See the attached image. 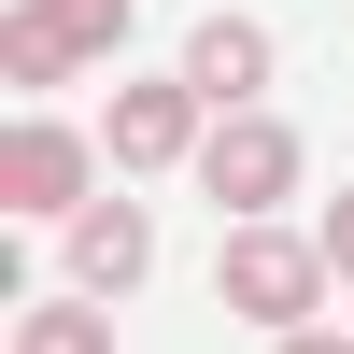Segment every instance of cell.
<instances>
[{
	"mask_svg": "<svg viewBox=\"0 0 354 354\" xmlns=\"http://www.w3.org/2000/svg\"><path fill=\"white\" fill-rule=\"evenodd\" d=\"M142 270H156V213H142V198H85L71 213V283L85 298H128Z\"/></svg>",
	"mask_w": 354,
	"mask_h": 354,
	"instance_id": "5b68a950",
	"label": "cell"
},
{
	"mask_svg": "<svg viewBox=\"0 0 354 354\" xmlns=\"http://www.w3.org/2000/svg\"><path fill=\"white\" fill-rule=\"evenodd\" d=\"M185 85H198L213 113H270V28H255V15H198Z\"/></svg>",
	"mask_w": 354,
	"mask_h": 354,
	"instance_id": "8992f818",
	"label": "cell"
},
{
	"mask_svg": "<svg viewBox=\"0 0 354 354\" xmlns=\"http://www.w3.org/2000/svg\"><path fill=\"white\" fill-rule=\"evenodd\" d=\"M0 213L15 227H71L85 213V142L43 128V113H15V142H0Z\"/></svg>",
	"mask_w": 354,
	"mask_h": 354,
	"instance_id": "277c9868",
	"label": "cell"
},
{
	"mask_svg": "<svg viewBox=\"0 0 354 354\" xmlns=\"http://www.w3.org/2000/svg\"><path fill=\"white\" fill-rule=\"evenodd\" d=\"M198 185L227 198V227H270L283 198H298V128H283V113H213V142H198Z\"/></svg>",
	"mask_w": 354,
	"mask_h": 354,
	"instance_id": "7a4b0ae2",
	"label": "cell"
},
{
	"mask_svg": "<svg viewBox=\"0 0 354 354\" xmlns=\"http://www.w3.org/2000/svg\"><path fill=\"white\" fill-rule=\"evenodd\" d=\"M198 142H213V100H198L185 71H142V85H113V113H100V156H113V170H185Z\"/></svg>",
	"mask_w": 354,
	"mask_h": 354,
	"instance_id": "3957f363",
	"label": "cell"
},
{
	"mask_svg": "<svg viewBox=\"0 0 354 354\" xmlns=\"http://www.w3.org/2000/svg\"><path fill=\"white\" fill-rule=\"evenodd\" d=\"M326 270H340V283H354V185H340V198H326Z\"/></svg>",
	"mask_w": 354,
	"mask_h": 354,
	"instance_id": "30bf717a",
	"label": "cell"
},
{
	"mask_svg": "<svg viewBox=\"0 0 354 354\" xmlns=\"http://www.w3.org/2000/svg\"><path fill=\"white\" fill-rule=\"evenodd\" d=\"M15 354H113V326H100V298H43V312H15Z\"/></svg>",
	"mask_w": 354,
	"mask_h": 354,
	"instance_id": "52a82bcc",
	"label": "cell"
},
{
	"mask_svg": "<svg viewBox=\"0 0 354 354\" xmlns=\"http://www.w3.org/2000/svg\"><path fill=\"white\" fill-rule=\"evenodd\" d=\"M283 354H354V340H326V326H283Z\"/></svg>",
	"mask_w": 354,
	"mask_h": 354,
	"instance_id": "8fae6325",
	"label": "cell"
},
{
	"mask_svg": "<svg viewBox=\"0 0 354 354\" xmlns=\"http://www.w3.org/2000/svg\"><path fill=\"white\" fill-rule=\"evenodd\" d=\"M43 28L71 57H113V43H128V0H43Z\"/></svg>",
	"mask_w": 354,
	"mask_h": 354,
	"instance_id": "9c48e42d",
	"label": "cell"
},
{
	"mask_svg": "<svg viewBox=\"0 0 354 354\" xmlns=\"http://www.w3.org/2000/svg\"><path fill=\"white\" fill-rule=\"evenodd\" d=\"M326 241H298V227H227V255H213V298L241 312V326H312V298H326Z\"/></svg>",
	"mask_w": 354,
	"mask_h": 354,
	"instance_id": "6da1fadb",
	"label": "cell"
},
{
	"mask_svg": "<svg viewBox=\"0 0 354 354\" xmlns=\"http://www.w3.org/2000/svg\"><path fill=\"white\" fill-rule=\"evenodd\" d=\"M0 71H15V100H43V85H57V71H85V57L43 28V0H15V28H0Z\"/></svg>",
	"mask_w": 354,
	"mask_h": 354,
	"instance_id": "ba28073f",
	"label": "cell"
}]
</instances>
